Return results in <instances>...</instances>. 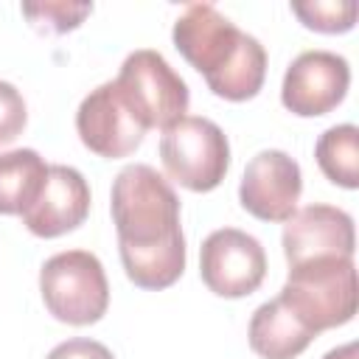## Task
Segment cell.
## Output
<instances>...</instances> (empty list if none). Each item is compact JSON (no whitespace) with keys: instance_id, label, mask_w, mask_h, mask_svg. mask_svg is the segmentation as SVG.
Instances as JSON below:
<instances>
[{"instance_id":"3957f363","label":"cell","mask_w":359,"mask_h":359,"mask_svg":"<svg viewBox=\"0 0 359 359\" xmlns=\"http://www.w3.org/2000/svg\"><path fill=\"white\" fill-rule=\"evenodd\" d=\"M314 334L345 325L356 314L353 258H317L289 266L278 294Z\"/></svg>"},{"instance_id":"2e32d148","label":"cell","mask_w":359,"mask_h":359,"mask_svg":"<svg viewBox=\"0 0 359 359\" xmlns=\"http://www.w3.org/2000/svg\"><path fill=\"white\" fill-rule=\"evenodd\" d=\"M292 11L297 20L320 34H345L356 22V3L353 0H309V3H292Z\"/></svg>"},{"instance_id":"8fae6325","label":"cell","mask_w":359,"mask_h":359,"mask_svg":"<svg viewBox=\"0 0 359 359\" xmlns=\"http://www.w3.org/2000/svg\"><path fill=\"white\" fill-rule=\"evenodd\" d=\"M280 241L289 266L317 258H353V219L334 205H309L286 219Z\"/></svg>"},{"instance_id":"52a82bcc","label":"cell","mask_w":359,"mask_h":359,"mask_svg":"<svg viewBox=\"0 0 359 359\" xmlns=\"http://www.w3.org/2000/svg\"><path fill=\"white\" fill-rule=\"evenodd\" d=\"M202 283L219 297H247L266 275V252L261 241L244 230H213L199 247Z\"/></svg>"},{"instance_id":"9a60e30c","label":"cell","mask_w":359,"mask_h":359,"mask_svg":"<svg viewBox=\"0 0 359 359\" xmlns=\"http://www.w3.org/2000/svg\"><path fill=\"white\" fill-rule=\"evenodd\" d=\"M314 157L320 171L339 188L353 191L359 185V129L353 123H339L317 137Z\"/></svg>"},{"instance_id":"5b68a950","label":"cell","mask_w":359,"mask_h":359,"mask_svg":"<svg viewBox=\"0 0 359 359\" xmlns=\"http://www.w3.org/2000/svg\"><path fill=\"white\" fill-rule=\"evenodd\" d=\"M160 160L171 180L188 191L205 194L224 180L230 168V143L210 118L182 115L163 129Z\"/></svg>"},{"instance_id":"30bf717a","label":"cell","mask_w":359,"mask_h":359,"mask_svg":"<svg viewBox=\"0 0 359 359\" xmlns=\"http://www.w3.org/2000/svg\"><path fill=\"white\" fill-rule=\"evenodd\" d=\"M303 174L294 157L280 149L258 151L241 177L238 199L247 213L261 222H286L297 210Z\"/></svg>"},{"instance_id":"ffe728a7","label":"cell","mask_w":359,"mask_h":359,"mask_svg":"<svg viewBox=\"0 0 359 359\" xmlns=\"http://www.w3.org/2000/svg\"><path fill=\"white\" fill-rule=\"evenodd\" d=\"M323 359H359V345L356 342H345L339 348H331Z\"/></svg>"},{"instance_id":"ba28073f","label":"cell","mask_w":359,"mask_h":359,"mask_svg":"<svg viewBox=\"0 0 359 359\" xmlns=\"http://www.w3.org/2000/svg\"><path fill=\"white\" fill-rule=\"evenodd\" d=\"M76 132L90 151L107 160H118L132 154L143 143L146 126L126 104L118 84L104 81L79 104Z\"/></svg>"},{"instance_id":"4fadbf2b","label":"cell","mask_w":359,"mask_h":359,"mask_svg":"<svg viewBox=\"0 0 359 359\" xmlns=\"http://www.w3.org/2000/svg\"><path fill=\"white\" fill-rule=\"evenodd\" d=\"M250 348L261 359H294L317 337L280 297L261 303L250 317Z\"/></svg>"},{"instance_id":"9c48e42d","label":"cell","mask_w":359,"mask_h":359,"mask_svg":"<svg viewBox=\"0 0 359 359\" xmlns=\"http://www.w3.org/2000/svg\"><path fill=\"white\" fill-rule=\"evenodd\" d=\"M351 84L348 59L331 50H303L283 73L280 101L300 118H317L342 104Z\"/></svg>"},{"instance_id":"5bb4252c","label":"cell","mask_w":359,"mask_h":359,"mask_svg":"<svg viewBox=\"0 0 359 359\" xmlns=\"http://www.w3.org/2000/svg\"><path fill=\"white\" fill-rule=\"evenodd\" d=\"M48 165L34 149H14L0 154V213L14 216L39 196Z\"/></svg>"},{"instance_id":"6da1fadb","label":"cell","mask_w":359,"mask_h":359,"mask_svg":"<svg viewBox=\"0 0 359 359\" xmlns=\"http://www.w3.org/2000/svg\"><path fill=\"white\" fill-rule=\"evenodd\" d=\"M118 252L126 278L140 289H165L185 269L180 199L168 180L146 163L118 171L109 194Z\"/></svg>"},{"instance_id":"ac0fdd59","label":"cell","mask_w":359,"mask_h":359,"mask_svg":"<svg viewBox=\"0 0 359 359\" xmlns=\"http://www.w3.org/2000/svg\"><path fill=\"white\" fill-rule=\"evenodd\" d=\"M28 109L20 95V90L8 81H0V146L17 140L25 129Z\"/></svg>"},{"instance_id":"d6986e66","label":"cell","mask_w":359,"mask_h":359,"mask_svg":"<svg viewBox=\"0 0 359 359\" xmlns=\"http://www.w3.org/2000/svg\"><path fill=\"white\" fill-rule=\"evenodd\" d=\"M48 359H115L112 351L95 339H84V337H76V339H67V342H59Z\"/></svg>"},{"instance_id":"8992f818","label":"cell","mask_w":359,"mask_h":359,"mask_svg":"<svg viewBox=\"0 0 359 359\" xmlns=\"http://www.w3.org/2000/svg\"><path fill=\"white\" fill-rule=\"evenodd\" d=\"M115 84L146 129H168L188 112L191 95L185 79L151 48L132 50L123 59Z\"/></svg>"},{"instance_id":"7a4b0ae2","label":"cell","mask_w":359,"mask_h":359,"mask_svg":"<svg viewBox=\"0 0 359 359\" xmlns=\"http://www.w3.org/2000/svg\"><path fill=\"white\" fill-rule=\"evenodd\" d=\"M171 36L182 59L205 76L219 98L247 101L258 95L266 76V50L255 36L238 31L216 6H188L182 17H177Z\"/></svg>"},{"instance_id":"e0dca14e","label":"cell","mask_w":359,"mask_h":359,"mask_svg":"<svg viewBox=\"0 0 359 359\" xmlns=\"http://www.w3.org/2000/svg\"><path fill=\"white\" fill-rule=\"evenodd\" d=\"M93 11V3H25L22 14L42 31L65 34Z\"/></svg>"},{"instance_id":"277c9868","label":"cell","mask_w":359,"mask_h":359,"mask_svg":"<svg viewBox=\"0 0 359 359\" xmlns=\"http://www.w3.org/2000/svg\"><path fill=\"white\" fill-rule=\"evenodd\" d=\"M39 292L45 309L67 325L98 323L109 306L104 266L87 250H65L50 255L39 269Z\"/></svg>"},{"instance_id":"7c38bea8","label":"cell","mask_w":359,"mask_h":359,"mask_svg":"<svg viewBox=\"0 0 359 359\" xmlns=\"http://www.w3.org/2000/svg\"><path fill=\"white\" fill-rule=\"evenodd\" d=\"M90 213V185L73 165H48L39 196L22 210V224L39 238L76 230Z\"/></svg>"}]
</instances>
